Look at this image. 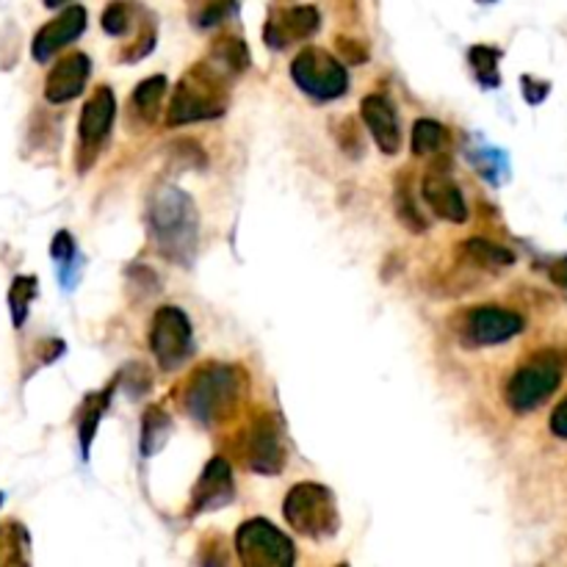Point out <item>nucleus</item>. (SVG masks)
<instances>
[{
    "instance_id": "1",
    "label": "nucleus",
    "mask_w": 567,
    "mask_h": 567,
    "mask_svg": "<svg viewBox=\"0 0 567 567\" xmlns=\"http://www.w3.org/2000/svg\"><path fill=\"white\" fill-rule=\"evenodd\" d=\"M147 225L150 238L155 241L158 252L166 260L189 267L197 252V233H200L194 200L186 191L172 189V186L158 189L150 197Z\"/></svg>"
},
{
    "instance_id": "2",
    "label": "nucleus",
    "mask_w": 567,
    "mask_h": 567,
    "mask_svg": "<svg viewBox=\"0 0 567 567\" xmlns=\"http://www.w3.org/2000/svg\"><path fill=\"white\" fill-rule=\"evenodd\" d=\"M227 78L233 75H227L213 59L191 67L180 78L178 86H175L166 122L172 128H178V125L205 122V119L222 117L227 108V101H231V81Z\"/></svg>"
},
{
    "instance_id": "3",
    "label": "nucleus",
    "mask_w": 567,
    "mask_h": 567,
    "mask_svg": "<svg viewBox=\"0 0 567 567\" xmlns=\"http://www.w3.org/2000/svg\"><path fill=\"white\" fill-rule=\"evenodd\" d=\"M244 393V371L225 363H205L186 382V413L200 424L211 426L236 413Z\"/></svg>"
},
{
    "instance_id": "4",
    "label": "nucleus",
    "mask_w": 567,
    "mask_h": 567,
    "mask_svg": "<svg viewBox=\"0 0 567 567\" xmlns=\"http://www.w3.org/2000/svg\"><path fill=\"white\" fill-rule=\"evenodd\" d=\"M283 515L296 534L310 540L332 538L341 523L335 493L319 482H302L291 487L283 501Z\"/></svg>"
},
{
    "instance_id": "5",
    "label": "nucleus",
    "mask_w": 567,
    "mask_h": 567,
    "mask_svg": "<svg viewBox=\"0 0 567 567\" xmlns=\"http://www.w3.org/2000/svg\"><path fill=\"white\" fill-rule=\"evenodd\" d=\"M562 374H565L562 355H556V352H538L509 377L504 399L518 415L532 413L559 388Z\"/></svg>"
},
{
    "instance_id": "6",
    "label": "nucleus",
    "mask_w": 567,
    "mask_h": 567,
    "mask_svg": "<svg viewBox=\"0 0 567 567\" xmlns=\"http://www.w3.org/2000/svg\"><path fill=\"white\" fill-rule=\"evenodd\" d=\"M291 78L310 101L330 103L346 95V67L324 48H305L291 61Z\"/></svg>"
},
{
    "instance_id": "7",
    "label": "nucleus",
    "mask_w": 567,
    "mask_h": 567,
    "mask_svg": "<svg viewBox=\"0 0 567 567\" xmlns=\"http://www.w3.org/2000/svg\"><path fill=\"white\" fill-rule=\"evenodd\" d=\"M236 554L247 567H291L296 551L291 538H285L267 518H252L236 532Z\"/></svg>"
},
{
    "instance_id": "8",
    "label": "nucleus",
    "mask_w": 567,
    "mask_h": 567,
    "mask_svg": "<svg viewBox=\"0 0 567 567\" xmlns=\"http://www.w3.org/2000/svg\"><path fill=\"white\" fill-rule=\"evenodd\" d=\"M191 321L180 308H158L153 316V327H150V349H153L155 361L164 371L184 366L191 355Z\"/></svg>"
},
{
    "instance_id": "9",
    "label": "nucleus",
    "mask_w": 567,
    "mask_h": 567,
    "mask_svg": "<svg viewBox=\"0 0 567 567\" xmlns=\"http://www.w3.org/2000/svg\"><path fill=\"white\" fill-rule=\"evenodd\" d=\"M114 117H117V101L108 86H97L83 103L81 119H78V142H81V158L78 164L90 166L95 161V153L103 147V142L111 133Z\"/></svg>"
},
{
    "instance_id": "10",
    "label": "nucleus",
    "mask_w": 567,
    "mask_h": 567,
    "mask_svg": "<svg viewBox=\"0 0 567 567\" xmlns=\"http://www.w3.org/2000/svg\"><path fill=\"white\" fill-rule=\"evenodd\" d=\"M244 454L252 471L267 473V476H277L285 468V446H283V429H280L277 418L269 413H260L247 429V440H244Z\"/></svg>"
},
{
    "instance_id": "11",
    "label": "nucleus",
    "mask_w": 567,
    "mask_h": 567,
    "mask_svg": "<svg viewBox=\"0 0 567 567\" xmlns=\"http://www.w3.org/2000/svg\"><path fill=\"white\" fill-rule=\"evenodd\" d=\"M523 330V319L504 308H473L462 319V341L468 346H496Z\"/></svg>"
},
{
    "instance_id": "12",
    "label": "nucleus",
    "mask_w": 567,
    "mask_h": 567,
    "mask_svg": "<svg viewBox=\"0 0 567 567\" xmlns=\"http://www.w3.org/2000/svg\"><path fill=\"white\" fill-rule=\"evenodd\" d=\"M321 14L316 7H294V9H274L263 25V39L269 48L285 50L296 42L310 39L319 34Z\"/></svg>"
},
{
    "instance_id": "13",
    "label": "nucleus",
    "mask_w": 567,
    "mask_h": 567,
    "mask_svg": "<svg viewBox=\"0 0 567 567\" xmlns=\"http://www.w3.org/2000/svg\"><path fill=\"white\" fill-rule=\"evenodd\" d=\"M86 25H90L86 9L83 7L64 9L59 17H54L50 23H45L39 31H36L34 42H31V56H34V61L45 64V61L54 59L59 50H64L67 45H72V42L86 31Z\"/></svg>"
},
{
    "instance_id": "14",
    "label": "nucleus",
    "mask_w": 567,
    "mask_h": 567,
    "mask_svg": "<svg viewBox=\"0 0 567 567\" xmlns=\"http://www.w3.org/2000/svg\"><path fill=\"white\" fill-rule=\"evenodd\" d=\"M92 61L86 54H70L54 64V70L45 78V101L50 106H64V103L75 101L86 90L90 81Z\"/></svg>"
},
{
    "instance_id": "15",
    "label": "nucleus",
    "mask_w": 567,
    "mask_h": 567,
    "mask_svg": "<svg viewBox=\"0 0 567 567\" xmlns=\"http://www.w3.org/2000/svg\"><path fill=\"white\" fill-rule=\"evenodd\" d=\"M236 496V482L225 457H213L205 465L202 476L197 479L194 493H191V515L213 512V509L227 507Z\"/></svg>"
},
{
    "instance_id": "16",
    "label": "nucleus",
    "mask_w": 567,
    "mask_h": 567,
    "mask_svg": "<svg viewBox=\"0 0 567 567\" xmlns=\"http://www.w3.org/2000/svg\"><path fill=\"white\" fill-rule=\"evenodd\" d=\"M421 194H424L426 205L438 213L440 220L451 222V225H462L468 220V205L462 197L460 186L451 180L449 172H440V166H432L421 180Z\"/></svg>"
},
{
    "instance_id": "17",
    "label": "nucleus",
    "mask_w": 567,
    "mask_h": 567,
    "mask_svg": "<svg viewBox=\"0 0 567 567\" xmlns=\"http://www.w3.org/2000/svg\"><path fill=\"white\" fill-rule=\"evenodd\" d=\"M363 122L371 130L374 142L385 155H397L402 147V128H399V114L393 103L385 95H368L361 103Z\"/></svg>"
},
{
    "instance_id": "18",
    "label": "nucleus",
    "mask_w": 567,
    "mask_h": 567,
    "mask_svg": "<svg viewBox=\"0 0 567 567\" xmlns=\"http://www.w3.org/2000/svg\"><path fill=\"white\" fill-rule=\"evenodd\" d=\"M119 379L122 377L117 374V377L111 379V385H106L101 393H90V397L83 399L81 413H78V440H81L83 460H90L92 440H95V432H97V426H101L103 413H106L108 404H111V397H114V390H117Z\"/></svg>"
},
{
    "instance_id": "19",
    "label": "nucleus",
    "mask_w": 567,
    "mask_h": 567,
    "mask_svg": "<svg viewBox=\"0 0 567 567\" xmlns=\"http://www.w3.org/2000/svg\"><path fill=\"white\" fill-rule=\"evenodd\" d=\"M164 95H166L164 75L144 78V81L139 83L137 90H133V97H130V108H133V114H137L139 122H144V125L155 122L161 106H164Z\"/></svg>"
},
{
    "instance_id": "20",
    "label": "nucleus",
    "mask_w": 567,
    "mask_h": 567,
    "mask_svg": "<svg viewBox=\"0 0 567 567\" xmlns=\"http://www.w3.org/2000/svg\"><path fill=\"white\" fill-rule=\"evenodd\" d=\"M31 534L20 520H7L0 527V565H28Z\"/></svg>"
},
{
    "instance_id": "21",
    "label": "nucleus",
    "mask_w": 567,
    "mask_h": 567,
    "mask_svg": "<svg viewBox=\"0 0 567 567\" xmlns=\"http://www.w3.org/2000/svg\"><path fill=\"white\" fill-rule=\"evenodd\" d=\"M50 258H54L56 269H59V283L64 291H72L78 283V267H81V258H78L75 238L67 231H59L50 244Z\"/></svg>"
},
{
    "instance_id": "22",
    "label": "nucleus",
    "mask_w": 567,
    "mask_h": 567,
    "mask_svg": "<svg viewBox=\"0 0 567 567\" xmlns=\"http://www.w3.org/2000/svg\"><path fill=\"white\" fill-rule=\"evenodd\" d=\"M211 59L216 61L227 75H241V72L249 67V50L247 45H244L241 36L222 34L213 39Z\"/></svg>"
},
{
    "instance_id": "23",
    "label": "nucleus",
    "mask_w": 567,
    "mask_h": 567,
    "mask_svg": "<svg viewBox=\"0 0 567 567\" xmlns=\"http://www.w3.org/2000/svg\"><path fill=\"white\" fill-rule=\"evenodd\" d=\"M172 435V418L169 413H164V407L153 404V407L144 410L142 418V454L155 457L166 446Z\"/></svg>"
},
{
    "instance_id": "24",
    "label": "nucleus",
    "mask_w": 567,
    "mask_h": 567,
    "mask_svg": "<svg viewBox=\"0 0 567 567\" xmlns=\"http://www.w3.org/2000/svg\"><path fill=\"white\" fill-rule=\"evenodd\" d=\"M39 294V280L34 274H17L9 285V314H12L14 330H23L25 319L31 314V302Z\"/></svg>"
},
{
    "instance_id": "25",
    "label": "nucleus",
    "mask_w": 567,
    "mask_h": 567,
    "mask_svg": "<svg viewBox=\"0 0 567 567\" xmlns=\"http://www.w3.org/2000/svg\"><path fill=\"white\" fill-rule=\"evenodd\" d=\"M460 249L465 252V258L471 260V263H476V267L501 269L515 263V255L509 252V249H504L501 244L487 241V238H468Z\"/></svg>"
},
{
    "instance_id": "26",
    "label": "nucleus",
    "mask_w": 567,
    "mask_h": 567,
    "mask_svg": "<svg viewBox=\"0 0 567 567\" xmlns=\"http://www.w3.org/2000/svg\"><path fill=\"white\" fill-rule=\"evenodd\" d=\"M498 61H501V50L491 48V45H476V48L468 50V64H471L476 81L487 86V90H496L498 83H501Z\"/></svg>"
},
{
    "instance_id": "27",
    "label": "nucleus",
    "mask_w": 567,
    "mask_h": 567,
    "mask_svg": "<svg viewBox=\"0 0 567 567\" xmlns=\"http://www.w3.org/2000/svg\"><path fill=\"white\" fill-rule=\"evenodd\" d=\"M449 147V130L435 119H418L413 125V153L415 155H432L444 153Z\"/></svg>"
},
{
    "instance_id": "28",
    "label": "nucleus",
    "mask_w": 567,
    "mask_h": 567,
    "mask_svg": "<svg viewBox=\"0 0 567 567\" xmlns=\"http://www.w3.org/2000/svg\"><path fill=\"white\" fill-rule=\"evenodd\" d=\"M471 161L473 166H476L479 175L491 180V184H501V178L507 175V155L498 153V150L493 147H479L476 153H471Z\"/></svg>"
},
{
    "instance_id": "29",
    "label": "nucleus",
    "mask_w": 567,
    "mask_h": 567,
    "mask_svg": "<svg viewBox=\"0 0 567 567\" xmlns=\"http://www.w3.org/2000/svg\"><path fill=\"white\" fill-rule=\"evenodd\" d=\"M397 213L399 220H402L404 227H410L413 233H424L426 231V220L421 216L418 205L413 202V191H410L407 180L397 186Z\"/></svg>"
},
{
    "instance_id": "30",
    "label": "nucleus",
    "mask_w": 567,
    "mask_h": 567,
    "mask_svg": "<svg viewBox=\"0 0 567 567\" xmlns=\"http://www.w3.org/2000/svg\"><path fill=\"white\" fill-rule=\"evenodd\" d=\"M236 12H238L236 0H205V3L200 7V12H197L194 23L200 25V28H213V25L225 23V20L233 17Z\"/></svg>"
},
{
    "instance_id": "31",
    "label": "nucleus",
    "mask_w": 567,
    "mask_h": 567,
    "mask_svg": "<svg viewBox=\"0 0 567 567\" xmlns=\"http://www.w3.org/2000/svg\"><path fill=\"white\" fill-rule=\"evenodd\" d=\"M130 12H133V7H130L128 0H114V3H108L106 12H103V31H106L108 36L128 34Z\"/></svg>"
},
{
    "instance_id": "32",
    "label": "nucleus",
    "mask_w": 567,
    "mask_h": 567,
    "mask_svg": "<svg viewBox=\"0 0 567 567\" xmlns=\"http://www.w3.org/2000/svg\"><path fill=\"white\" fill-rule=\"evenodd\" d=\"M520 81H523V97H527L532 106H540V103L545 101V95H548V90H551L548 83L538 81V78H529V75H523Z\"/></svg>"
},
{
    "instance_id": "33",
    "label": "nucleus",
    "mask_w": 567,
    "mask_h": 567,
    "mask_svg": "<svg viewBox=\"0 0 567 567\" xmlns=\"http://www.w3.org/2000/svg\"><path fill=\"white\" fill-rule=\"evenodd\" d=\"M338 50H341V54L346 56L349 61H355V64H363V61L368 59V50L363 48V45H357L355 39L349 42L346 36H341V39H338Z\"/></svg>"
},
{
    "instance_id": "34",
    "label": "nucleus",
    "mask_w": 567,
    "mask_h": 567,
    "mask_svg": "<svg viewBox=\"0 0 567 567\" xmlns=\"http://www.w3.org/2000/svg\"><path fill=\"white\" fill-rule=\"evenodd\" d=\"M551 432H554L556 438L567 440V397L556 404V410L551 413Z\"/></svg>"
},
{
    "instance_id": "35",
    "label": "nucleus",
    "mask_w": 567,
    "mask_h": 567,
    "mask_svg": "<svg viewBox=\"0 0 567 567\" xmlns=\"http://www.w3.org/2000/svg\"><path fill=\"white\" fill-rule=\"evenodd\" d=\"M548 272H551V280H554L556 285H565V288H567V255H565V258L556 260Z\"/></svg>"
},
{
    "instance_id": "36",
    "label": "nucleus",
    "mask_w": 567,
    "mask_h": 567,
    "mask_svg": "<svg viewBox=\"0 0 567 567\" xmlns=\"http://www.w3.org/2000/svg\"><path fill=\"white\" fill-rule=\"evenodd\" d=\"M64 3H70V0H45V7L48 9H59V7H64Z\"/></svg>"
},
{
    "instance_id": "37",
    "label": "nucleus",
    "mask_w": 567,
    "mask_h": 567,
    "mask_svg": "<svg viewBox=\"0 0 567 567\" xmlns=\"http://www.w3.org/2000/svg\"><path fill=\"white\" fill-rule=\"evenodd\" d=\"M3 498H7V493L0 491V507H3Z\"/></svg>"
},
{
    "instance_id": "38",
    "label": "nucleus",
    "mask_w": 567,
    "mask_h": 567,
    "mask_svg": "<svg viewBox=\"0 0 567 567\" xmlns=\"http://www.w3.org/2000/svg\"><path fill=\"white\" fill-rule=\"evenodd\" d=\"M479 3H496V0H479Z\"/></svg>"
}]
</instances>
